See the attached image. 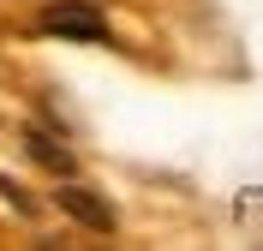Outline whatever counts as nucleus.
I'll list each match as a JSON object with an SVG mask.
<instances>
[{
    "instance_id": "2",
    "label": "nucleus",
    "mask_w": 263,
    "mask_h": 251,
    "mask_svg": "<svg viewBox=\"0 0 263 251\" xmlns=\"http://www.w3.org/2000/svg\"><path fill=\"white\" fill-rule=\"evenodd\" d=\"M54 203H60L72 221H84L90 234H114V209L90 191V185H78V180H60V191H54Z\"/></svg>"
},
{
    "instance_id": "3",
    "label": "nucleus",
    "mask_w": 263,
    "mask_h": 251,
    "mask_svg": "<svg viewBox=\"0 0 263 251\" xmlns=\"http://www.w3.org/2000/svg\"><path fill=\"white\" fill-rule=\"evenodd\" d=\"M24 150H30L36 167H48L54 180H78V156L66 150L60 132H48V126H24Z\"/></svg>"
},
{
    "instance_id": "1",
    "label": "nucleus",
    "mask_w": 263,
    "mask_h": 251,
    "mask_svg": "<svg viewBox=\"0 0 263 251\" xmlns=\"http://www.w3.org/2000/svg\"><path fill=\"white\" fill-rule=\"evenodd\" d=\"M42 30L72 36V42H108V18H102L96 0H54L48 12H42Z\"/></svg>"
}]
</instances>
